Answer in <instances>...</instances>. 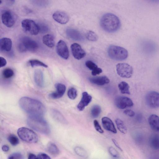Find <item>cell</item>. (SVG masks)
I'll return each mask as SVG.
<instances>
[{"instance_id":"cell-1","label":"cell","mask_w":159,"mask_h":159,"mask_svg":"<svg viewBox=\"0 0 159 159\" xmlns=\"http://www.w3.org/2000/svg\"><path fill=\"white\" fill-rule=\"evenodd\" d=\"M19 104L22 109L30 116H42L46 112L44 105L39 101L32 98L22 97L19 101Z\"/></svg>"},{"instance_id":"cell-2","label":"cell","mask_w":159,"mask_h":159,"mask_svg":"<svg viewBox=\"0 0 159 159\" xmlns=\"http://www.w3.org/2000/svg\"><path fill=\"white\" fill-rule=\"evenodd\" d=\"M100 25L104 30L112 33L116 31L119 29L120 22L116 16L112 13H107L101 17Z\"/></svg>"},{"instance_id":"cell-3","label":"cell","mask_w":159,"mask_h":159,"mask_svg":"<svg viewBox=\"0 0 159 159\" xmlns=\"http://www.w3.org/2000/svg\"><path fill=\"white\" fill-rule=\"evenodd\" d=\"M27 122L29 126L39 133L48 134L50 132L49 124L42 116H30Z\"/></svg>"},{"instance_id":"cell-4","label":"cell","mask_w":159,"mask_h":159,"mask_svg":"<svg viewBox=\"0 0 159 159\" xmlns=\"http://www.w3.org/2000/svg\"><path fill=\"white\" fill-rule=\"evenodd\" d=\"M38 48V45L35 41L30 38L24 36L19 40L18 48L20 52H35Z\"/></svg>"},{"instance_id":"cell-5","label":"cell","mask_w":159,"mask_h":159,"mask_svg":"<svg viewBox=\"0 0 159 159\" xmlns=\"http://www.w3.org/2000/svg\"><path fill=\"white\" fill-rule=\"evenodd\" d=\"M107 52L111 59L117 61H122L128 57L127 50L123 47L114 45H110L108 49Z\"/></svg>"},{"instance_id":"cell-6","label":"cell","mask_w":159,"mask_h":159,"mask_svg":"<svg viewBox=\"0 0 159 159\" xmlns=\"http://www.w3.org/2000/svg\"><path fill=\"white\" fill-rule=\"evenodd\" d=\"M17 133L20 139L26 142L34 143L38 141V137L37 134L28 128H20L18 129Z\"/></svg>"},{"instance_id":"cell-7","label":"cell","mask_w":159,"mask_h":159,"mask_svg":"<svg viewBox=\"0 0 159 159\" xmlns=\"http://www.w3.org/2000/svg\"><path fill=\"white\" fill-rule=\"evenodd\" d=\"M21 26L25 31L32 35H36L39 32L38 24L32 20H24L21 22Z\"/></svg>"},{"instance_id":"cell-8","label":"cell","mask_w":159,"mask_h":159,"mask_svg":"<svg viewBox=\"0 0 159 159\" xmlns=\"http://www.w3.org/2000/svg\"><path fill=\"white\" fill-rule=\"evenodd\" d=\"M116 70L118 75L124 78L131 77L133 72V69L132 66L126 63H119L117 64Z\"/></svg>"},{"instance_id":"cell-9","label":"cell","mask_w":159,"mask_h":159,"mask_svg":"<svg viewBox=\"0 0 159 159\" xmlns=\"http://www.w3.org/2000/svg\"><path fill=\"white\" fill-rule=\"evenodd\" d=\"M145 101L147 105L150 107H159V93L155 91L148 92L146 95Z\"/></svg>"},{"instance_id":"cell-10","label":"cell","mask_w":159,"mask_h":159,"mask_svg":"<svg viewBox=\"0 0 159 159\" xmlns=\"http://www.w3.org/2000/svg\"><path fill=\"white\" fill-rule=\"evenodd\" d=\"M1 20L2 23L5 25L10 28L14 24L16 17L12 12L9 10H6L2 13Z\"/></svg>"},{"instance_id":"cell-11","label":"cell","mask_w":159,"mask_h":159,"mask_svg":"<svg viewBox=\"0 0 159 159\" xmlns=\"http://www.w3.org/2000/svg\"><path fill=\"white\" fill-rule=\"evenodd\" d=\"M56 51L58 55L64 59H67L69 57V52L66 43L62 40H59L56 47Z\"/></svg>"},{"instance_id":"cell-12","label":"cell","mask_w":159,"mask_h":159,"mask_svg":"<svg viewBox=\"0 0 159 159\" xmlns=\"http://www.w3.org/2000/svg\"><path fill=\"white\" fill-rule=\"evenodd\" d=\"M115 104L117 108L120 109H124L127 107H131L134 105L131 99L124 96L117 97L115 100Z\"/></svg>"},{"instance_id":"cell-13","label":"cell","mask_w":159,"mask_h":159,"mask_svg":"<svg viewBox=\"0 0 159 159\" xmlns=\"http://www.w3.org/2000/svg\"><path fill=\"white\" fill-rule=\"evenodd\" d=\"M70 48L73 56L75 58L80 60L85 57L86 53L78 44L73 43L70 46Z\"/></svg>"},{"instance_id":"cell-14","label":"cell","mask_w":159,"mask_h":159,"mask_svg":"<svg viewBox=\"0 0 159 159\" xmlns=\"http://www.w3.org/2000/svg\"><path fill=\"white\" fill-rule=\"evenodd\" d=\"M55 86L56 91L50 93L49 96L52 99L60 98L64 94L66 90V87L64 84L59 83L56 84Z\"/></svg>"},{"instance_id":"cell-15","label":"cell","mask_w":159,"mask_h":159,"mask_svg":"<svg viewBox=\"0 0 159 159\" xmlns=\"http://www.w3.org/2000/svg\"><path fill=\"white\" fill-rule=\"evenodd\" d=\"M92 96L86 92H84L82 93L81 99L77 105V107L80 111H83L85 107L91 102Z\"/></svg>"},{"instance_id":"cell-16","label":"cell","mask_w":159,"mask_h":159,"mask_svg":"<svg viewBox=\"0 0 159 159\" xmlns=\"http://www.w3.org/2000/svg\"><path fill=\"white\" fill-rule=\"evenodd\" d=\"M52 17L55 20L61 24L67 23L69 20V17L65 12L58 11L55 12L52 15Z\"/></svg>"},{"instance_id":"cell-17","label":"cell","mask_w":159,"mask_h":159,"mask_svg":"<svg viewBox=\"0 0 159 159\" xmlns=\"http://www.w3.org/2000/svg\"><path fill=\"white\" fill-rule=\"evenodd\" d=\"M102 122L104 128L114 134H116L117 130L113 123L111 120L107 117H103L102 119Z\"/></svg>"},{"instance_id":"cell-18","label":"cell","mask_w":159,"mask_h":159,"mask_svg":"<svg viewBox=\"0 0 159 159\" xmlns=\"http://www.w3.org/2000/svg\"><path fill=\"white\" fill-rule=\"evenodd\" d=\"M66 34L69 37L73 40L81 41L84 39L82 35L77 30L68 28L66 30Z\"/></svg>"},{"instance_id":"cell-19","label":"cell","mask_w":159,"mask_h":159,"mask_svg":"<svg viewBox=\"0 0 159 159\" xmlns=\"http://www.w3.org/2000/svg\"><path fill=\"white\" fill-rule=\"evenodd\" d=\"M0 43L1 51L8 52L11 51L12 42L10 39L7 38H2L0 39Z\"/></svg>"},{"instance_id":"cell-20","label":"cell","mask_w":159,"mask_h":159,"mask_svg":"<svg viewBox=\"0 0 159 159\" xmlns=\"http://www.w3.org/2000/svg\"><path fill=\"white\" fill-rule=\"evenodd\" d=\"M148 122L151 129L156 131H159V116L155 114L150 116Z\"/></svg>"},{"instance_id":"cell-21","label":"cell","mask_w":159,"mask_h":159,"mask_svg":"<svg viewBox=\"0 0 159 159\" xmlns=\"http://www.w3.org/2000/svg\"><path fill=\"white\" fill-rule=\"evenodd\" d=\"M90 82L98 85H103L110 82L109 78L106 76L91 77L89 79Z\"/></svg>"},{"instance_id":"cell-22","label":"cell","mask_w":159,"mask_h":159,"mask_svg":"<svg viewBox=\"0 0 159 159\" xmlns=\"http://www.w3.org/2000/svg\"><path fill=\"white\" fill-rule=\"evenodd\" d=\"M34 79L37 85L40 87H43L44 84L43 74L40 69H36L34 72Z\"/></svg>"},{"instance_id":"cell-23","label":"cell","mask_w":159,"mask_h":159,"mask_svg":"<svg viewBox=\"0 0 159 159\" xmlns=\"http://www.w3.org/2000/svg\"><path fill=\"white\" fill-rule=\"evenodd\" d=\"M149 144L152 149L159 150V135L156 134H152L149 139Z\"/></svg>"},{"instance_id":"cell-24","label":"cell","mask_w":159,"mask_h":159,"mask_svg":"<svg viewBox=\"0 0 159 159\" xmlns=\"http://www.w3.org/2000/svg\"><path fill=\"white\" fill-rule=\"evenodd\" d=\"M42 40L43 43L49 48H52L55 45L54 38L51 34H48L44 35Z\"/></svg>"},{"instance_id":"cell-25","label":"cell","mask_w":159,"mask_h":159,"mask_svg":"<svg viewBox=\"0 0 159 159\" xmlns=\"http://www.w3.org/2000/svg\"><path fill=\"white\" fill-rule=\"evenodd\" d=\"M118 87L121 93L123 94H130L129 86L125 82L122 81L119 84Z\"/></svg>"},{"instance_id":"cell-26","label":"cell","mask_w":159,"mask_h":159,"mask_svg":"<svg viewBox=\"0 0 159 159\" xmlns=\"http://www.w3.org/2000/svg\"><path fill=\"white\" fill-rule=\"evenodd\" d=\"M115 122L119 131L124 134L126 133L127 129L123 121L120 119L117 118L115 120Z\"/></svg>"},{"instance_id":"cell-27","label":"cell","mask_w":159,"mask_h":159,"mask_svg":"<svg viewBox=\"0 0 159 159\" xmlns=\"http://www.w3.org/2000/svg\"><path fill=\"white\" fill-rule=\"evenodd\" d=\"M47 150L50 154L53 155H57L59 153V150L58 147L52 143H50L48 144Z\"/></svg>"},{"instance_id":"cell-28","label":"cell","mask_w":159,"mask_h":159,"mask_svg":"<svg viewBox=\"0 0 159 159\" xmlns=\"http://www.w3.org/2000/svg\"><path fill=\"white\" fill-rule=\"evenodd\" d=\"M101 111V107L99 106L98 105H94L91 110V115L93 118H97L100 115Z\"/></svg>"},{"instance_id":"cell-29","label":"cell","mask_w":159,"mask_h":159,"mask_svg":"<svg viewBox=\"0 0 159 159\" xmlns=\"http://www.w3.org/2000/svg\"><path fill=\"white\" fill-rule=\"evenodd\" d=\"M29 63L32 67L36 66H43L45 68L48 67L47 65L37 59H31L29 60Z\"/></svg>"},{"instance_id":"cell-30","label":"cell","mask_w":159,"mask_h":159,"mask_svg":"<svg viewBox=\"0 0 159 159\" xmlns=\"http://www.w3.org/2000/svg\"><path fill=\"white\" fill-rule=\"evenodd\" d=\"M74 151L78 155L83 157H86L88 156V154L85 149L79 147H76L74 148Z\"/></svg>"},{"instance_id":"cell-31","label":"cell","mask_w":159,"mask_h":159,"mask_svg":"<svg viewBox=\"0 0 159 159\" xmlns=\"http://www.w3.org/2000/svg\"><path fill=\"white\" fill-rule=\"evenodd\" d=\"M14 75L13 70L10 68H7L4 69L2 71V75L3 77L8 79L12 77Z\"/></svg>"},{"instance_id":"cell-32","label":"cell","mask_w":159,"mask_h":159,"mask_svg":"<svg viewBox=\"0 0 159 159\" xmlns=\"http://www.w3.org/2000/svg\"><path fill=\"white\" fill-rule=\"evenodd\" d=\"M67 95L70 99L72 100L75 99L77 95L76 89L73 87L70 88L68 91Z\"/></svg>"},{"instance_id":"cell-33","label":"cell","mask_w":159,"mask_h":159,"mask_svg":"<svg viewBox=\"0 0 159 159\" xmlns=\"http://www.w3.org/2000/svg\"><path fill=\"white\" fill-rule=\"evenodd\" d=\"M7 139L10 143L13 146H16L19 143L18 138L13 134H10Z\"/></svg>"},{"instance_id":"cell-34","label":"cell","mask_w":159,"mask_h":159,"mask_svg":"<svg viewBox=\"0 0 159 159\" xmlns=\"http://www.w3.org/2000/svg\"><path fill=\"white\" fill-rule=\"evenodd\" d=\"M86 37L88 40L92 41H95L98 39L97 35L92 31H89L87 33Z\"/></svg>"},{"instance_id":"cell-35","label":"cell","mask_w":159,"mask_h":159,"mask_svg":"<svg viewBox=\"0 0 159 159\" xmlns=\"http://www.w3.org/2000/svg\"><path fill=\"white\" fill-rule=\"evenodd\" d=\"M51 114L53 117L57 121H61L63 119L62 115L56 109H52Z\"/></svg>"},{"instance_id":"cell-36","label":"cell","mask_w":159,"mask_h":159,"mask_svg":"<svg viewBox=\"0 0 159 159\" xmlns=\"http://www.w3.org/2000/svg\"><path fill=\"white\" fill-rule=\"evenodd\" d=\"M38 25L39 27V32L40 33H44L48 31V27L45 24L43 23H40Z\"/></svg>"},{"instance_id":"cell-37","label":"cell","mask_w":159,"mask_h":159,"mask_svg":"<svg viewBox=\"0 0 159 159\" xmlns=\"http://www.w3.org/2000/svg\"><path fill=\"white\" fill-rule=\"evenodd\" d=\"M8 159H24V157L20 153L14 152L9 156Z\"/></svg>"},{"instance_id":"cell-38","label":"cell","mask_w":159,"mask_h":159,"mask_svg":"<svg viewBox=\"0 0 159 159\" xmlns=\"http://www.w3.org/2000/svg\"><path fill=\"white\" fill-rule=\"evenodd\" d=\"M86 66L89 69L93 70L98 67V66L93 62L90 60H88L85 62Z\"/></svg>"},{"instance_id":"cell-39","label":"cell","mask_w":159,"mask_h":159,"mask_svg":"<svg viewBox=\"0 0 159 159\" xmlns=\"http://www.w3.org/2000/svg\"><path fill=\"white\" fill-rule=\"evenodd\" d=\"M108 151L110 154L113 157H119V154L117 151L112 147H109Z\"/></svg>"},{"instance_id":"cell-40","label":"cell","mask_w":159,"mask_h":159,"mask_svg":"<svg viewBox=\"0 0 159 159\" xmlns=\"http://www.w3.org/2000/svg\"><path fill=\"white\" fill-rule=\"evenodd\" d=\"M93 124L95 129L98 132L101 134L103 133V130L102 129L98 121L97 120H94Z\"/></svg>"},{"instance_id":"cell-41","label":"cell","mask_w":159,"mask_h":159,"mask_svg":"<svg viewBox=\"0 0 159 159\" xmlns=\"http://www.w3.org/2000/svg\"><path fill=\"white\" fill-rule=\"evenodd\" d=\"M102 72V69L99 67H97L92 71L91 74L93 76H96L99 75Z\"/></svg>"},{"instance_id":"cell-42","label":"cell","mask_w":159,"mask_h":159,"mask_svg":"<svg viewBox=\"0 0 159 159\" xmlns=\"http://www.w3.org/2000/svg\"><path fill=\"white\" fill-rule=\"evenodd\" d=\"M37 157L38 159H51L47 154L44 153H40Z\"/></svg>"},{"instance_id":"cell-43","label":"cell","mask_w":159,"mask_h":159,"mask_svg":"<svg viewBox=\"0 0 159 159\" xmlns=\"http://www.w3.org/2000/svg\"><path fill=\"white\" fill-rule=\"evenodd\" d=\"M123 112L125 115L130 117L134 116L135 115L134 111L130 109H126Z\"/></svg>"},{"instance_id":"cell-44","label":"cell","mask_w":159,"mask_h":159,"mask_svg":"<svg viewBox=\"0 0 159 159\" xmlns=\"http://www.w3.org/2000/svg\"><path fill=\"white\" fill-rule=\"evenodd\" d=\"M47 1H33L32 2L37 6H43L47 5Z\"/></svg>"},{"instance_id":"cell-45","label":"cell","mask_w":159,"mask_h":159,"mask_svg":"<svg viewBox=\"0 0 159 159\" xmlns=\"http://www.w3.org/2000/svg\"><path fill=\"white\" fill-rule=\"evenodd\" d=\"M7 64V61L4 57H0V67H2L4 66Z\"/></svg>"},{"instance_id":"cell-46","label":"cell","mask_w":159,"mask_h":159,"mask_svg":"<svg viewBox=\"0 0 159 159\" xmlns=\"http://www.w3.org/2000/svg\"><path fill=\"white\" fill-rule=\"evenodd\" d=\"M112 140L113 143H114V145H115V146H116V147L117 148H118L120 150L122 151V149L120 147V146L119 145V144H118L117 142L116 141V140L114 139H112Z\"/></svg>"},{"instance_id":"cell-47","label":"cell","mask_w":159,"mask_h":159,"mask_svg":"<svg viewBox=\"0 0 159 159\" xmlns=\"http://www.w3.org/2000/svg\"><path fill=\"white\" fill-rule=\"evenodd\" d=\"M28 159H38V158L35 154L30 153L28 155Z\"/></svg>"},{"instance_id":"cell-48","label":"cell","mask_w":159,"mask_h":159,"mask_svg":"<svg viewBox=\"0 0 159 159\" xmlns=\"http://www.w3.org/2000/svg\"><path fill=\"white\" fill-rule=\"evenodd\" d=\"M3 151L5 152H7L9 150V148L8 146L6 145H3L2 147Z\"/></svg>"}]
</instances>
